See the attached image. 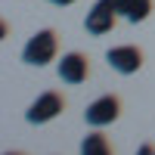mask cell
<instances>
[{
    "label": "cell",
    "instance_id": "6da1fadb",
    "mask_svg": "<svg viewBox=\"0 0 155 155\" xmlns=\"http://www.w3.org/2000/svg\"><path fill=\"white\" fill-rule=\"evenodd\" d=\"M56 56H59V34L53 28L34 31L28 37V44L22 47V62H25V65L44 68V65H50V62H56Z\"/></svg>",
    "mask_w": 155,
    "mask_h": 155
},
{
    "label": "cell",
    "instance_id": "7a4b0ae2",
    "mask_svg": "<svg viewBox=\"0 0 155 155\" xmlns=\"http://www.w3.org/2000/svg\"><path fill=\"white\" fill-rule=\"evenodd\" d=\"M118 115H121V99L115 93H102L84 109V121H87V127H99L102 130V127L118 121Z\"/></svg>",
    "mask_w": 155,
    "mask_h": 155
},
{
    "label": "cell",
    "instance_id": "3957f363",
    "mask_svg": "<svg viewBox=\"0 0 155 155\" xmlns=\"http://www.w3.org/2000/svg\"><path fill=\"white\" fill-rule=\"evenodd\" d=\"M62 109H65V96L56 93V90H47L25 109V121L28 124H50L53 118L62 115Z\"/></svg>",
    "mask_w": 155,
    "mask_h": 155
},
{
    "label": "cell",
    "instance_id": "277c9868",
    "mask_svg": "<svg viewBox=\"0 0 155 155\" xmlns=\"http://www.w3.org/2000/svg\"><path fill=\"white\" fill-rule=\"evenodd\" d=\"M115 22H118L115 0H96V3L87 9V16H84V31L93 34V37H102V34H109L115 28Z\"/></svg>",
    "mask_w": 155,
    "mask_h": 155
},
{
    "label": "cell",
    "instance_id": "5b68a950",
    "mask_svg": "<svg viewBox=\"0 0 155 155\" xmlns=\"http://www.w3.org/2000/svg\"><path fill=\"white\" fill-rule=\"evenodd\" d=\"M56 74H59L62 84L78 87V84H84L90 78V59L84 53H78V50H68V53H62V59L56 62Z\"/></svg>",
    "mask_w": 155,
    "mask_h": 155
},
{
    "label": "cell",
    "instance_id": "8992f818",
    "mask_svg": "<svg viewBox=\"0 0 155 155\" xmlns=\"http://www.w3.org/2000/svg\"><path fill=\"white\" fill-rule=\"evenodd\" d=\"M106 62H109V68H115L118 74H137L143 68V50L134 47V44L112 47V50H106Z\"/></svg>",
    "mask_w": 155,
    "mask_h": 155
},
{
    "label": "cell",
    "instance_id": "52a82bcc",
    "mask_svg": "<svg viewBox=\"0 0 155 155\" xmlns=\"http://www.w3.org/2000/svg\"><path fill=\"white\" fill-rule=\"evenodd\" d=\"M115 9H118L121 19H127L130 25H137V22H146L149 19L152 0H115Z\"/></svg>",
    "mask_w": 155,
    "mask_h": 155
},
{
    "label": "cell",
    "instance_id": "ba28073f",
    "mask_svg": "<svg viewBox=\"0 0 155 155\" xmlns=\"http://www.w3.org/2000/svg\"><path fill=\"white\" fill-rule=\"evenodd\" d=\"M78 155H115V152H112V143L106 140V134H102L99 127H93V130L81 140Z\"/></svg>",
    "mask_w": 155,
    "mask_h": 155
},
{
    "label": "cell",
    "instance_id": "9c48e42d",
    "mask_svg": "<svg viewBox=\"0 0 155 155\" xmlns=\"http://www.w3.org/2000/svg\"><path fill=\"white\" fill-rule=\"evenodd\" d=\"M137 155H155V146H149V143H143L137 149Z\"/></svg>",
    "mask_w": 155,
    "mask_h": 155
},
{
    "label": "cell",
    "instance_id": "30bf717a",
    "mask_svg": "<svg viewBox=\"0 0 155 155\" xmlns=\"http://www.w3.org/2000/svg\"><path fill=\"white\" fill-rule=\"evenodd\" d=\"M47 3H53V6H71V3H78V0H47Z\"/></svg>",
    "mask_w": 155,
    "mask_h": 155
},
{
    "label": "cell",
    "instance_id": "8fae6325",
    "mask_svg": "<svg viewBox=\"0 0 155 155\" xmlns=\"http://www.w3.org/2000/svg\"><path fill=\"white\" fill-rule=\"evenodd\" d=\"M3 155H22V152H3Z\"/></svg>",
    "mask_w": 155,
    "mask_h": 155
}]
</instances>
